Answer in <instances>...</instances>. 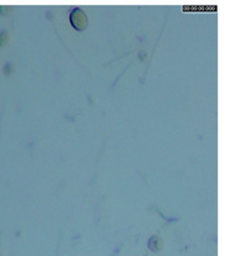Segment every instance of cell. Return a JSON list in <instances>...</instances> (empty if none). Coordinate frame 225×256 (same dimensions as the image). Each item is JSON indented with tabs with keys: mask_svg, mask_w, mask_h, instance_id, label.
<instances>
[{
	"mask_svg": "<svg viewBox=\"0 0 225 256\" xmlns=\"http://www.w3.org/2000/svg\"><path fill=\"white\" fill-rule=\"evenodd\" d=\"M70 23L75 30L78 31H84L88 27V16L84 13L83 10H80L79 8L74 9L70 13Z\"/></svg>",
	"mask_w": 225,
	"mask_h": 256,
	"instance_id": "6da1fadb",
	"label": "cell"
}]
</instances>
